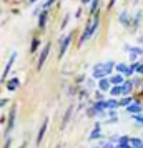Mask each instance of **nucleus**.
<instances>
[{"instance_id":"nucleus-1","label":"nucleus","mask_w":143,"mask_h":148,"mask_svg":"<svg viewBox=\"0 0 143 148\" xmlns=\"http://www.w3.org/2000/svg\"><path fill=\"white\" fill-rule=\"evenodd\" d=\"M112 68H113V62L98 63V65H95V70H93V77H95V78H102V80H103V77H107V75L112 72Z\"/></svg>"},{"instance_id":"nucleus-2","label":"nucleus","mask_w":143,"mask_h":148,"mask_svg":"<svg viewBox=\"0 0 143 148\" xmlns=\"http://www.w3.org/2000/svg\"><path fill=\"white\" fill-rule=\"evenodd\" d=\"M98 22H100V18L98 17H95L93 18V22H92V25H87V28H85V32H83V35H82V38H80V43H83V42L88 38L90 35H93V32L96 30V27H98Z\"/></svg>"},{"instance_id":"nucleus-3","label":"nucleus","mask_w":143,"mask_h":148,"mask_svg":"<svg viewBox=\"0 0 143 148\" xmlns=\"http://www.w3.org/2000/svg\"><path fill=\"white\" fill-rule=\"evenodd\" d=\"M48 52H50V43H47V45L43 47V50H42L40 58H38V68L43 67V63H45V60H47V57H48Z\"/></svg>"},{"instance_id":"nucleus-4","label":"nucleus","mask_w":143,"mask_h":148,"mask_svg":"<svg viewBox=\"0 0 143 148\" xmlns=\"http://www.w3.org/2000/svg\"><path fill=\"white\" fill-rule=\"evenodd\" d=\"M72 37H73V34H68L67 37L63 38V42H62V45H60V57H63V55H65V52H67L68 45H70V40H72Z\"/></svg>"},{"instance_id":"nucleus-5","label":"nucleus","mask_w":143,"mask_h":148,"mask_svg":"<svg viewBox=\"0 0 143 148\" xmlns=\"http://www.w3.org/2000/svg\"><path fill=\"white\" fill-rule=\"evenodd\" d=\"M15 113H17V108L12 107V110H10V115H8V125H7V133L14 128V121H15Z\"/></svg>"},{"instance_id":"nucleus-6","label":"nucleus","mask_w":143,"mask_h":148,"mask_svg":"<svg viewBox=\"0 0 143 148\" xmlns=\"http://www.w3.org/2000/svg\"><path fill=\"white\" fill-rule=\"evenodd\" d=\"M47 125H48V118H45L43 123H42V127H40V132H38V135H37V143H40L42 141L43 135H45V132H47Z\"/></svg>"},{"instance_id":"nucleus-7","label":"nucleus","mask_w":143,"mask_h":148,"mask_svg":"<svg viewBox=\"0 0 143 148\" xmlns=\"http://www.w3.org/2000/svg\"><path fill=\"white\" fill-rule=\"evenodd\" d=\"M15 58H17V52H14V53L10 55V60L7 62V65H5V70H3V77H7V73H8V70L12 68V65H14V62H15Z\"/></svg>"},{"instance_id":"nucleus-8","label":"nucleus","mask_w":143,"mask_h":148,"mask_svg":"<svg viewBox=\"0 0 143 148\" xmlns=\"http://www.w3.org/2000/svg\"><path fill=\"white\" fill-rule=\"evenodd\" d=\"M127 110H128L130 113H138V112H142V105H140V101H135L133 105H128Z\"/></svg>"},{"instance_id":"nucleus-9","label":"nucleus","mask_w":143,"mask_h":148,"mask_svg":"<svg viewBox=\"0 0 143 148\" xmlns=\"http://www.w3.org/2000/svg\"><path fill=\"white\" fill-rule=\"evenodd\" d=\"M47 15H48V12L47 10H43V12H42L40 14V17H38V27H45V22H47Z\"/></svg>"},{"instance_id":"nucleus-10","label":"nucleus","mask_w":143,"mask_h":148,"mask_svg":"<svg viewBox=\"0 0 143 148\" xmlns=\"http://www.w3.org/2000/svg\"><path fill=\"white\" fill-rule=\"evenodd\" d=\"M110 83H113V85H122L123 83V77L122 75H113V77H112V78H110Z\"/></svg>"},{"instance_id":"nucleus-11","label":"nucleus","mask_w":143,"mask_h":148,"mask_svg":"<svg viewBox=\"0 0 143 148\" xmlns=\"http://www.w3.org/2000/svg\"><path fill=\"white\" fill-rule=\"evenodd\" d=\"M18 83H20V82H18V78H12V80L8 82V85H7V88H8V90H10V92H14L15 88L18 87Z\"/></svg>"},{"instance_id":"nucleus-12","label":"nucleus","mask_w":143,"mask_h":148,"mask_svg":"<svg viewBox=\"0 0 143 148\" xmlns=\"http://www.w3.org/2000/svg\"><path fill=\"white\" fill-rule=\"evenodd\" d=\"M120 22H122L125 27L130 25V18H128V14H127V12H122V14H120Z\"/></svg>"},{"instance_id":"nucleus-13","label":"nucleus","mask_w":143,"mask_h":148,"mask_svg":"<svg viewBox=\"0 0 143 148\" xmlns=\"http://www.w3.org/2000/svg\"><path fill=\"white\" fill-rule=\"evenodd\" d=\"M95 138H100V123H96L93 133L90 135V140H95Z\"/></svg>"},{"instance_id":"nucleus-14","label":"nucleus","mask_w":143,"mask_h":148,"mask_svg":"<svg viewBox=\"0 0 143 148\" xmlns=\"http://www.w3.org/2000/svg\"><path fill=\"white\" fill-rule=\"evenodd\" d=\"M98 87L102 88L103 92H107V90L110 88V82L107 80V78H103V80H100V83H98Z\"/></svg>"},{"instance_id":"nucleus-15","label":"nucleus","mask_w":143,"mask_h":148,"mask_svg":"<svg viewBox=\"0 0 143 148\" xmlns=\"http://www.w3.org/2000/svg\"><path fill=\"white\" fill-rule=\"evenodd\" d=\"M110 93L113 95V97H115V95H123V88H122V85H116V87H113L112 90H110Z\"/></svg>"},{"instance_id":"nucleus-16","label":"nucleus","mask_w":143,"mask_h":148,"mask_svg":"<svg viewBox=\"0 0 143 148\" xmlns=\"http://www.w3.org/2000/svg\"><path fill=\"white\" fill-rule=\"evenodd\" d=\"M72 112H73V107H68L67 113H65V118H63V121H62V127H65V125H67V121L70 120V115H72Z\"/></svg>"},{"instance_id":"nucleus-17","label":"nucleus","mask_w":143,"mask_h":148,"mask_svg":"<svg viewBox=\"0 0 143 148\" xmlns=\"http://www.w3.org/2000/svg\"><path fill=\"white\" fill-rule=\"evenodd\" d=\"M116 70H118V72H123V73H128L130 67H127L125 63H118V65H116Z\"/></svg>"},{"instance_id":"nucleus-18","label":"nucleus","mask_w":143,"mask_h":148,"mask_svg":"<svg viewBox=\"0 0 143 148\" xmlns=\"http://www.w3.org/2000/svg\"><path fill=\"white\" fill-rule=\"evenodd\" d=\"M131 143H133L135 148H143V141L140 138H131Z\"/></svg>"},{"instance_id":"nucleus-19","label":"nucleus","mask_w":143,"mask_h":148,"mask_svg":"<svg viewBox=\"0 0 143 148\" xmlns=\"http://www.w3.org/2000/svg\"><path fill=\"white\" fill-rule=\"evenodd\" d=\"M123 88V95H128L130 93V88H131V82H127L125 85H122Z\"/></svg>"},{"instance_id":"nucleus-20","label":"nucleus","mask_w":143,"mask_h":148,"mask_svg":"<svg viewBox=\"0 0 143 148\" xmlns=\"http://www.w3.org/2000/svg\"><path fill=\"white\" fill-rule=\"evenodd\" d=\"M38 43H40L38 38H34V40H32V48H30V52H32V53H35V50H37V47H38Z\"/></svg>"},{"instance_id":"nucleus-21","label":"nucleus","mask_w":143,"mask_h":148,"mask_svg":"<svg viewBox=\"0 0 143 148\" xmlns=\"http://www.w3.org/2000/svg\"><path fill=\"white\" fill-rule=\"evenodd\" d=\"M96 7H98V0H93L92 5H90V14H93V12L96 10Z\"/></svg>"},{"instance_id":"nucleus-22","label":"nucleus","mask_w":143,"mask_h":148,"mask_svg":"<svg viewBox=\"0 0 143 148\" xmlns=\"http://www.w3.org/2000/svg\"><path fill=\"white\" fill-rule=\"evenodd\" d=\"M107 105H108V108H116L120 103H118L116 100H110V101H107Z\"/></svg>"},{"instance_id":"nucleus-23","label":"nucleus","mask_w":143,"mask_h":148,"mask_svg":"<svg viewBox=\"0 0 143 148\" xmlns=\"http://www.w3.org/2000/svg\"><path fill=\"white\" fill-rule=\"evenodd\" d=\"M140 17H142V14H140V12H138V14L135 15V22H133V23H135V25H133V27H138V22H140Z\"/></svg>"},{"instance_id":"nucleus-24","label":"nucleus","mask_w":143,"mask_h":148,"mask_svg":"<svg viewBox=\"0 0 143 148\" xmlns=\"http://www.w3.org/2000/svg\"><path fill=\"white\" fill-rule=\"evenodd\" d=\"M130 101H131V98H128V97H127V98H123V100L120 101V105H127V107H128Z\"/></svg>"},{"instance_id":"nucleus-25","label":"nucleus","mask_w":143,"mask_h":148,"mask_svg":"<svg viewBox=\"0 0 143 148\" xmlns=\"http://www.w3.org/2000/svg\"><path fill=\"white\" fill-rule=\"evenodd\" d=\"M55 0H47V2H45V5H43V8H45V10H47L48 7H50V5H52V3H53Z\"/></svg>"},{"instance_id":"nucleus-26","label":"nucleus","mask_w":143,"mask_h":148,"mask_svg":"<svg viewBox=\"0 0 143 148\" xmlns=\"http://www.w3.org/2000/svg\"><path fill=\"white\" fill-rule=\"evenodd\" d=\"M10 145H12V138H8V140L5 141V143H3V148H8Z\"/></svg>"},{"instance_id":"nucleus-27","label":"nucleus","mask_w":143,"mask_h":148,"mask_svg":"<svg viewBox=\"0 0 143 148\" xmlns=\"http://www.w3.org/2000/svg\"><path fill=\"white\" fill-rule=\"evenodd\" d=\"M135 120H136V121H140V123L143 125V116H140V115H135Z\"/></svg>"},{"instance_id":"nucleus-28","label":"nucleus","mask_w":143,"mask_h":148,"mask_svg":"<svg viewBox=\"0 0 143 148\" xmlns=\"http://www.w3.org/2000/svg\"><path fill=\"white\" fill-rule=\"evenodd\" d=\"M102 148H115V147H113V145H112V143H105V145H103Z\"/></svg>"},{"instance_id":"nucleus-29","label":"nucleus","mask_w":143,"mask_h":148,"mask_svg":"<svg viewBox=\"0 0 143 148\" xmlns=\"http://www.w3.org/2000/svg\"><path fill=\"white\" fill-rule=\"evenodd\" d=\"M67 22H68V17H65V20H63V23H62V28L67 27Z\"/></svg>"},{"instance_id":"nucleus-30","label":"nucleus","mask_w":143,"mask_h":148,"mask_svg":"<svg viewBox=\"0 0 143 148\" xmlns=\"http://www.w3.org/2000/svg\"><path fill=\"white\" fill-rule=\"evenodd\" d=\"M136 70H138V72H140V73H143V65H142V63H140V65H138V68H136Z\"/></svg>"},{"instance_id":"nucleus-31","label":"nucleus","mask_w":143,"mask_h":148,"mask_svg":"<svg viewBox=\"0 0 143 148\" xmlns=\"http://www.w3.org/2000/svg\"><path fill=\"white\" fill-rule=\"evenodd\" d=\"M90 2H93V0H82V3H90Z\"/></svg>"},{"instance_id":"nucleus-32","label":"nucleus","mask_w":143,"mask_h":148,"mask_svg":"<svg viewBox=\"0 0 143 148\" xmlns=\"http://www.w3.org/2000/svg\"><path fill=\"white\" fill-rule=\"evenodd\" d=\"M113 3H115V0H110V7H112V5H113Z\"/></svg>"},{"instance_id":"nucleus-33","label":"nucleus","mask_w":143,"mask_h":148,"mask_svg":"<svg viewBox=\"0 0 143 148\" xmlns=\"http://www.w3.org/2000/svg\"><path fill=\"white\" fill-rule=\"evenodd\" d=\"M20 148H25V143H23V145H22V147H20Z\"/></svg>"},{"instance_id":"nucleus-34","label":"nucleus","mask_w":143,"mask_h":148,"mask_svg":"<svg viewBox=\"0 0 143 148\" xmlns=\"http://www.w3.org/2000/svg\"><path fill=\"white\" fill-rule=\"evenodd\" d=\"M57 148H60V145H58V147H57Z\"/></svg>"},{"instance_id":"nucleus-35","label":"nucleus","mask_w":143,"mask_h":148,"mask_svg":"<svg viewBox=\"0 0 143 148\" xmlns=\"http://www.w3.org/2000/svg\"><path fill=\"white\" fill-rule=\"evenodd\" d=\"M142 53H143V48H142Z\"/></svg>"},{"instance_id":"nucleus-36","label":"nucleus","mask_w":143,"mask_h":148,"mask_svg":"<svg viewBox=\"0 0 143 148\" xmlns=\"http://www.w3.org/2000/svg\"><path fill=\"white\" fill-rule=\"evenodd\" d=\"M135 2H138V0H135Z\"/></svg>"}]
</instances>
